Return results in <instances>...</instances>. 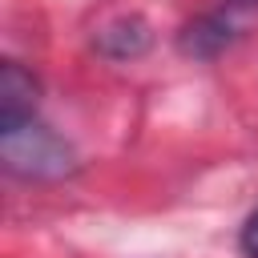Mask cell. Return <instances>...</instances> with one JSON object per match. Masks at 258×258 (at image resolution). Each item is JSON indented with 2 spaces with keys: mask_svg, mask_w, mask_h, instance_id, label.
I'll return each instance as SVG.
<instances>
[{
  "mask_svg": "<svg viewBox=\"0 0 258 258\" xmlns=\"http://www.w3.org/2000/svg\"><path fill=\"white\" fill-rule=\"evenodd\" d=\"M0 157L8 165V173L28 177V181H60L69 173H77L81 157L77 149L48 125H40L36 117L12 129H0Z\"/></svg>",
  "mask_w": 258,
  "mask_h": 258,
  "instance_id": "1",
  "label": "cell"
},
{
  "mask_svg": "<svg viewBox=\"0 0 258 258\" xmlns=\"http://www.w3.org/2000/svg\"><path fill=\"white\" fill-rule=\"evenodd\" d=\"M36 101H40V81L20 60H4L0 64V129L32 121Z\"/></svg>",
  "mask_w": 258,
  "mask_h": 258,
  "instance_id": "2",
  "label": "cell"
},
{
  "mask_svg": "<svg viewBox=\"0 0 258 258\" xmlns=\"http://www.w3.org/2000/svg\"><path fill=\"white\" fill-rule=\"evenodd\" d=\"M234 20L226 16V12H206V16H198V20H189L181 32H177V48L185 52V56H194V60H214L222 48H230V40H234Z\"/></svg>",
  "mask_w": 258,
  "mask_h": 258,
  "instance_id": "3",
  "label": "cell"
},
{
  "mask_svg": "<svg viewBox=\"0 0 258 258\" xmlns=\"http://www.w3.org/2000/svg\"><path fill=\"white\" fill-rule=\"evenodd\" d=\"M153 44V28L145 16H117L113 24H105L97 32V48L109 60H133Z\"/></svg>",
  "mask_w": 258,
  "mask_h": 258,
  "instance_id": "4",
  "label": "cell"
},
{
  "mask_svg": "<svg viewBox=\"0 0 258 258\" xmlns=\"http://www.w3.org/2000/svg\"><path fill=\"white\" fill-rule=\"evenodd\" d=\"M242 250H246V258H258V210L246 218V226H242Z\"/></svg>",
  "mask_w": 258,
  "mask_h": 258,
  "instance_id": "5",
  "label": "cell"
},
{
  "mask_svg": "<svg viewBox=\"0 0 258 258\" xmlns=\"http://www.w3.org/2000/svg\"><path fill=\"white\" fill-rule=\"evenodd\" d=\"M226 4H258V0H226Z\"/></svg>",
  "mask_w": 258,
  "mask_h": 258,
  "instance_id": "6",
  "label": "cell"
}]
</instances>
